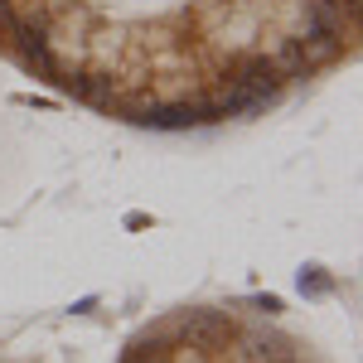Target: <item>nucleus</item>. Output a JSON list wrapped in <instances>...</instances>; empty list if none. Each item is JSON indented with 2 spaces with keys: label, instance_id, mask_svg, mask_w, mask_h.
Wrapping results in <instances>:
<instances>
[{
  "label": "nucleus",
  "instance_id": "f257e3e1",
  "mask_svg": "<svg viewBox=\"0 0 363 363\" xmlns=\"http://www.w3.org/2000/svg\"><path fill=\"white\" fill-rule=\"evenodd\" d=\"M359 0H0V54L78 107L199 131L349 63Z\"/></svg>",
  "mask_w": 363,
  "mask_h": 363
},
{
  "label": "nucleus",
  "instance_id": "f03ea898",
  "mask_svg": "<svg viewBox=\"0 0 363 363\" xmlns=\"http://www.w3.org/2000/svg\"><path fill=\"white\" fill-rule=\"evenodd\" d=\"M335 291V277L325 272V267H301V296H310V301H320V296H330Z\"/></svg>",
  "mask_w": 363,
  "mask_h": 363
},
{
  "label": "nucleus",
  "instance_id": "7ed1b4c3",
  "mask_svg": "<svg viewBox=\"0 0 363 363\" xmlns=\"http://www.w3.org/2000/svg\"><path fill=\"white\" fill-rule=\"evenodd\" d=\"M252 306L262 310V315H281V310H286V306H281V301H277V296H257Z\"/></svg>",
  "mask_w": 363,
  "mask_h": 363
}]
</instances>
